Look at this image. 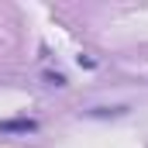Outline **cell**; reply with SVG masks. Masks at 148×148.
Listing matches in <instances>:
<instances>
[{"mask_svg": "<svg viewBox=\"0 0 148 148\" xmlns=\"http://www.w3.org/2000/svg\"><path fill=\"white\" fill-rule=\"evenodd\" d=\"M0 131H35V121H0Z\"/></svg>", "mask_w": 148, "mask_h": 148, "instance_id": "6da1fadb", "label": "cell"}]
</instances>
